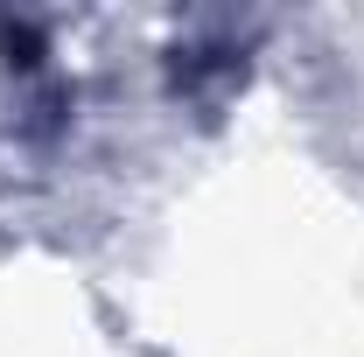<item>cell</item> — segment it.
I'll list each match as a JSON object with an SVG mask.
<instances>
[{"label": "cell", "instance_id": "6da1fadb", "mask_svg": "<svg viewBox=\"0 0 364 357\" xmlns=\"http://www.w3.org/2000/svg\"><path fill=\"white\" fill-rule=\"evenodd\" d=\"M0 56H7V70H43V36L28 28V21H0Z\"/></svg>", "mask_w": 364, "mask_h": 357}]
</instances>
